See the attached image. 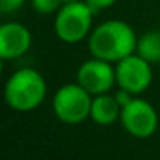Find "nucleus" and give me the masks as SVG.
Wrapping results in <instances>:
<instances>
[{"label":"nucleus","instance_id":"1","mask_svg":"<svg viewBox=\"0 0 160 160\" xmlns=\"http://www.w3.org/2000/svg\"><path fill=\"white\" fill-rule=\"evenodd\" d=\"M138 39L132 27L122 21H107L90 36V50L94 58L104 61H121L137 52Z\"/></svg>","mask_w":160,"mask_h":160},{"label":"nucleus","instance_id":"2","mask_svg":"<svg viewBox=\"0 0 160 160\" xmlns=\"http://www.w3.org/2000/svg\"><path fill=\"white\" fill-rule=\"evenodd\" d=\"M46 98V82L42 75L30 68L14 72L5 87L7 104L18 112H30L41 105Z\"/></svg>","mask_w":160,"mask_h":160},{"label":"nucleus","instance_id":"3","mask_svg":"<svg viewBox=\"0 0 160 160\" xmlns=\"http://www.w3.org/2000/svg\"><path fill=\"white\" fill-rule=\"evenodd\" d=\"M93 10L88 7L87 2H72L64 3L57 14L55 19V33L64 42H78L82 41L93 22Z\"/></svg>","mask_w":160,"mask_h":160},{"label":"nucleus","instance_id":"4","mask_svg":"<svg viewBox=\"0 0 160 160\" xmlns=\"http://www.w3.org/2000/svg\"><path fill=\"white\" fill-rule=\"evenodd\" d=\"M93 99L90 93L78 83L61 87L53 98V110L60 121L66 124H78L91 115Z\"/></svg>","mask_w":160,"mask_h":160},{"label":"nucleus","instance_id":"5","mask_svg":"<svg viewBox=\"0 0 160 160\" xmlns=\"http://www.w3.org/2000/svg\"><path fill=\"white\" fill-rule=\"evenodd\" d=\"M115 72L116 83L119 85V88H124L132 94L143 93L152 82L151 63L141 58L138 53H132L118 61Z\"/></svg>","mask_w":160,"mask_h":160},{"label":"nucleus","instance_id":"6","mask_svg":"<svg viewBox=\"0 0 160 160\" xmlns=\"http://www.w3.org/2000/svg\"><path fill=\"white\" fill-rule=\"evenodd\" d=\"M121 122L130 135L137 138H148L155 132L158 118L149 102L133 99L129 105L121 108Z\"/></svg>","mask_w":160,"mask_h":160},{"label":"nucleus","instance_id":"7","mask_svg":"<svg viewBox=\"0 0 160 160\" xmlns=\"http://www.w3.org/2000/svg\"><path fill=\"white\" fill-rule=\"evenodd\" d=\"M116 82V72L110 61L93 58L78 68L77 83L83 87L90 94H105Z\"/></svg>","mask_w":160,"mask_h":160},{"label":"nucleus","instance_id":"8","mask_svg":"<svg viewBox=\"0 0 160 160\" xmlns=\"http://www.w3.org/2000/svg\"><path fill=\"white\" fill-rule=\"evenodd\" d=\"M32 44V35L28 28L18 22L5 24L0 28V57L11 60L24 55Z\"/></svg>","mask_w":160,"mask_h":160},{"label":"nucleus","instance_id":"9","mask_svg":"<svg viewBox=\"0 0 160 160\" xmlns=\"http://www.w3.org/2000/svg\"><path fill=\"white\" fill-rule=\"evenodd\" d=\"M90 116L101 126H110L118 118H121V105L118 104L115 96L99 94L93 99Z\"/></svg>","mask_w":160,"mask_h":160},{"label":"nucleus","instance_id":"10","mask_svg":"<svg viewBox=\"0 0 160 160\" xmlns=\"http://www.w3.org/2000/svg\"><path fill=\"white\" fill-rule=\"evenodd\" d=\"M137 53L146 61L160 63V30L144 33L137 44Z\"/></svg>","mask_w":160,"mask_h":160},{"label":"nucleus","instance_id":"11","mask_svg":"<svg viewBox=\"0 0 160 160\" xmlns=\"http://www.w3.org/2000/svg\"><path fill=\"white\" fill-rule=\"evenodd\" d=\"M64 5V0H32V7L39 14H50L55 13Z\"/></svg>","mask_w":160,"mask_h":160},{"label":"nucleus","instance_id":"12","mask_svg":"<svg viewBox=\"0 0 160 160\" xmlns=\"http://www.w3.org/2000/svg\"><path fill=\"white\" fill-rule=\"evenodd\" d=\"M24 2L25 0H0V10L5 14L14 13L24 5Z\"/></svg>","mask_w":160,"mask_h":160},{"label":"nucleus","instance_id":"13","mask_svg":"<svg viewBox=\"0 0 160 160\" xmlns=\"http://www.w3.org/2000/svg\"><path fill=\"white\" fill-rule=\"evenodd\" d=\"M85 2H87L88 7L93 10V13L98 14L99 11H102V10L112 7V5L116 2V0H85Z\"/></svg>","mask_w":160,"mask_h":160},{"label":"nucleus","instance_id":"14","mask_svg":"<svg viewBox=\"0 0 160 160\" xmlns=\"http://www.w3.org/2000/svg\"><path fill=\"white\" fill-rule=\"evenodd\" d=\"M115 98H116L118 104L121 105V108H122V107H126V105H129V104L133 101L132 93H130V91H127V90H124V88H119V91H116Z\"/></svg>","mask_w":160,"mask_h":160},{"label":"nucleus","instance_id":"15","mask_svg":"<svg viewBox=\"0 0 160 160\" xmlns=\"http://www.w3.org/2000/svg\"><path fill=\"white\" fill-rule=\"evenodd\" d=\"M72 2H78V0H64V3H72Z\"/></svg>","mask_w":160,"mask_h":160}]
</instances>
